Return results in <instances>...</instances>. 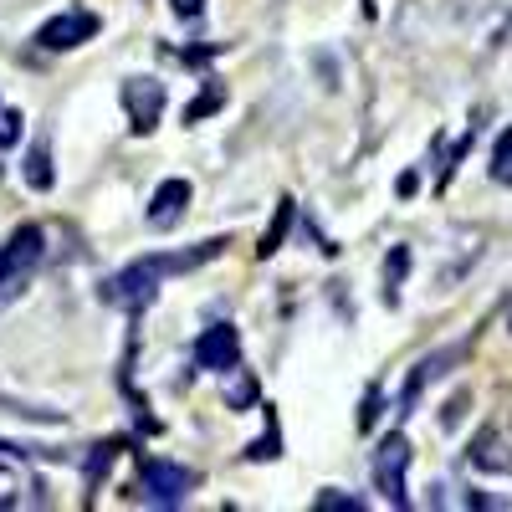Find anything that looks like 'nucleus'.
<instances>
[{"label":"nucleus","mask_w":512,"mask_h":512,"mask_svg":"<svg viewBox=\"0 0 512 512\" xmlns=\"http://www.w3.org/2000/svg\"><path fill=\"white\" fill-rule=\"evenodd\" d=\"M226 246H231V236H210V241H195L190 251H149V256H134L123 272L108 277L103 297H108L113 308H123V313H144L154 297H159V287H169V277L216 262Z\"/></svg>","instance_id":"obj_1"},{"label":"nucleus","mask_w":512,"mask_h":512,"mask_svg":"<svg viewBox=\"0 0 512 512\" xmlns=\"http://www.w3.org/2000/svg\"><path fill=\"white\" fill-rule=\"evenodd\" d=\"M195 472L185 461H169V456H149V461H139V497L149 502V507H180L190 492H195Z\"/></svg>","instance_id":"obj_2"},{"label":"nucleus","mask_w":512,"mask_h":512,"mask_svg":"<svg viewBox=\"0 0 512 512\" xmlns=\"http://www.w3.org/2000/svg\"><path fill=\"white\" fill-rule=\"evenodd\" d=\"M41 251H47V236H41V226H16V236L6 241V251H0V303H11V297L26 287V277L41 267Z\"/></svg>","instance_id":"obj_3"},{"label":"nucleus","mask_w":512,"mask_h":512,"mask_svg":"<svg viewBox=\"0 0 512 512\" xmlns=\"http://www.w3.org/2000/svg\"><path fill=\"white\" fill-rule=\"evenodd\" d=\"M369 472H374V487H379V497L390 502V507H410V487H405V472H410V441L400 436V431H390L379 446H374V456H369Z\"/></svg>","instance_id":"obj_4"},{"label":"nucleus","mask_w":512,"mask_h":512,"mask_svg":"<svg viewBox=\"0 0 512 512\" xmlns=\"http://www.w3.org/2000/svg\"><path fill=\"white\" fill-rule=\"evenodd\" d=\"M118 98H123V113H128V123H134V134L144 139V134H154L159 118H164L169 88H164L159 77H128L123 88H118Z\"/></svg>","instance_id":"obj_5"},{"label":"nucleus","mask_w":512,"mask_h":512,"mask_svg":"<svg viewBox=\"0 0 512 512\" xmlns=\"http://www.w3.org/2000/svg\"><path fill=\"white\" fill-rule=\"evenodd\" d=\"M98 26H103V21H98L88 6L57 11L52 21H41V26H36V47H41V52H72V47H82V41H93Z\"/></svg>","instance_id":"obj_6"},{"label":"nucleus","mask_w":512,"mask_h":512,"mask_svg":"<svg viewBox=\"0 0 512 512\" xmlns=\"http://www.w3.org/2000/svg\"><path fill=\"white\" fill-rule=\"evenodd\" d=\"M241 364V333L231 323H210L200 338H195V369L205 374H226Z\"/></svg>","instance_id":"obj_7"},{"label":"nucleus","mask_w":512,"mask_h":512,"mask_svg":"<svg viewBox=\"0 0 512 512\" xmlns=\"http://www.w3.org/2000/svg\"><path fill=\"white\" fill-rule=\"evenodd\" d=\"M466 359V344H451V349H436V354H425L415 369H410V379H405V395H400V415H410L415 410V400L425 395V384H436L441 374H451V364H461Z\"/></svg>","instance_id":"obj_8"},{"label":"nucleus","mask_w":512,"mask_h":512,"mask_svg":"<svg viewBox=\"0 0 512 512\" xmlns=\"http://www.w3.org/2000/svg\"><path fill=\"white\" fill-rule=\"evenodd\" d=\"M190 180H164L159 190H154V200H149V226L154 231H175L180 221H185V210H190Z\"/></svg>","instance_id":"obj_9"},{"label":"nucleus","mask_w":512,"mask_h":512,"mask_svg":"<svg viewBox=\"0 0 512 512\" xmlns=\"http://www.w3.org/2000/svg\"><path fill=\"white\" fill-rule=\"evenodd\" d=\"M466 461L477 466V472H512V456H507V441L497 425H482V431L472 436V446H466Z\"/></svg>","instance_id":"obj_10"},{"label":"nucleus","mask_w":512,"mask_h":512,"mask_svg":"<svg viewBox=\"0 0 512 512\" xmlns=\"http://www.w3.org/2000/svg\"><path fill=\"white\" fill-rule=\"evenodd\" d=\"M221 379H226V384H221V405H226V410H251L256 400H262V384H256L251 369L236 364V369H226Z\"/></svg>","instance_id":"obj_11"},{"label":"nucleus","mask_w":512,"mask_h":512,"mask_svg":"<svg viewBox=\"0 0 512 512\" xmlns=\"http://www.w3.org/2000/svg\"><path fill=\"white\" fill-rule=\"evenodd\" d=\"M297 226V200H277V216H272V226H267V236L256 241V256L262 262H272V256L282 251V241H287V231Z\"/></svg>","instance_id":"obj_12"},{"label":"nucleus","mask_w":512,"mask_h":512,"mask_svg":"<svg viewBox=\"0 0 512 512\" xmlns=\"http://www.w3.org/2000/svg\"><path fill=\"white\" fill-rule=\"evenodd\" d=\"M21 175H26V185H31L36 195H47V190L57 185V169H52V149H47V144H31V149H26V164H21Z\"/></svg>","instance_id":"obj_13"},{"label":"nucleus","mask_w":512,"mask_h":512,"mask_svg":"<svg viewBox=\"0 0 512 512\" xmlns=\"http://www.w3.org/2000/svg\"><path fill=\"white\" fill-rule=\"evenodd\" d=\"M221 108H226V82H216V77H210L205 88H200V93L185 103V113H180V118H185V123H205L210 113H221Z\"/></svg>","instance_id":"obj_14"},{"label":"nucleus","mask_w":512,"mask_h":512,"mask_svg":"<svg viewBox=\"0 0 512 512\" xmlns=\"http://www.w3.org/2000/svg\"><path fill=\"white\" fill-rule=\"evenodd\" d=\"M405 272H410V246H395L384 256V303H400V287H405Z\"/></svg>","instance_id":"obj_15"},{"label":"nucleus","mask_w":512,"mask_h":512,"mask_svg":"<svg viewBox=\"0 0 512 512\" xmlns=\"http://www.w3.org/2000/svg\"><path fill=\"white\" fill-rule=\"evenodd\" d=\"M118 451H123V441H98V446L88 451V461H82V477H88V492L108 477V466L118 461Z\"/></svg>","instance_id":"obj_16"},{"label":"nucleus","mask_w":512,"mask_h":512,"mask_svg":"<svg viewBox=\"0 0 512 512\" xmlns=\"http://www.w3.org/2000/svg\"><path fill=\"white\" fill-rule=\"evenodd\" d=\"M277 456H282V425H277V415L267 410V431H262V441L246 446V461H277Z\"/></svg>","instance_id":"obj_17"},{"label":"nucleus","mask_w":512,"mask_h":512,"mask_svg":"<svg viewBox=\"0 0 512 512\" xmlns=\"http://www.w3.org/2000/svg\"><path fill=\"white\" fill-rule=\"evenodd\" d=\"M492 180L497 185H512V123L497 134V144H492Z\"/></svg>","instance_id":"obj_18"},{"label":"nucleus","mask_w":512,"mask_h":512,"mask_svg":"<svg viewBox=\"0 0 512 512\" xmlns=\"http://www.w3.org/2000/svg\"><path fill=\"white\" fill-rule=\"evenodd\" d=\"M16 144H21V108L0 98V149H16Z\"/></svg>","instance_id":"obj_19"},{"label":"nucleus","mask_w":512,"mask_h":512,"mask_svg":"<svg viewBox=\"0 0 512 512\" xmlns=\"http://www.w3.org/2000/svg\"><path fill=\"white\" fill-rule=\"evenodd\" d=\"M313 507H318V512H364V497H349V492L328 487V492H318Z\"/></svg>","instance_id":"obj_20"},{"label":"nucleus","mask_w":512,"mask_h":512,"mask_svg":"<svg viewBox=\"0 0 512 512\" xmlns=\"http://www.w3.org/2000/svg\"><path fill=\"white\" fill-rule=\"evenodd\" d=\"M384 415V395H379V384L364 395V410H359V431H374V420Z\"/></svg>","instance_id":"obj_21"},{"label":"nucleus","mask_w":512,"mask_h":512,"mask_svg":"<svg viewBox=\"0 0 512 512\" xmlns=\"http://www.w3.org/2000/svg\"><path fill=\"white\" fill-rule=\"evenodd\" d=\"M169 6H175V16H180V21H200L205 0H169Z\"/></svg>","instance_id":"obj_22"},{"label":"nucleus","mask_w":512,"mask_h":512,"mask_svg":"<svg viewBox=\"0 0 512 512\" xmlns=\"http://www.w3.org/2000/svg\"><path fill=\"white\" fill-rule=\"evenodd\" d=\"M461 410H466V395H456V400L446 405V415H441V420H446V425H456V420H461Z\"/></svg>","instance_id":"obj_23"},{"label":"nucleus","mask_w":512,"mask_h":512,"mask_svg":"<svg viewBox=\"0 0 512 512\" xmlns=\"http://www.w3.org/2000/svg\"><path fill=\"white\" fill-rule=\"evenodd\" d=\"M420 190V175H400V195H415Z\"/></svg>","instance_id":"obj_24"}]
</instances>
